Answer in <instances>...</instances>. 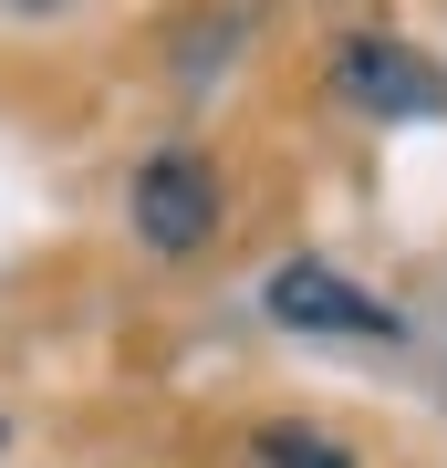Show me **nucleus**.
<instances>
[{
  "label": "nucleus",
  "mask_w": 447,
  "mask_h": 468,
  "mask_svg": "<svg viewBox=\"0 0 447 468\" xmlns=\"http://www.w3.org/2000/svg\"><path fill=\"white\" fill-rule=\"evenodd\" d=\"M250 448H261V468H354L344 448H333V437H313V427H292V417H271L261 437H250Z\"/></svg>",
  "instance_id": "20e7f679"
},
{
  "label": "nucleus",
  "mask_w": 447,
  "mask_h": 468,
  "mask_svg": "<svg viewBox=\"0 0 447 468\" xmlns=\"http://www.w3.org/2000/svg\"><path fill=\"white\" fill-rule=\"evenodd\" d=\"M21 11H52V0H21Z\"/></svg>",
  "instance_id": "39448f33"
},
{
  "label": "nucleus",
  "mask_w": 447,
  "mask_h": 468,
  "mask_svg": "<svg viewBox=\"0 0 447 468\" xmlns=\"http://www.w3.org/2000/svg\"><path fill=\"white\" fill-rule=\"evenodd\" d=\"M0 437H11V427H0Z\"/></svg>",
  "instance_id": "423d86ee"
},
{
  "label": "nucleus",
  "mask_w": 447,
  "mask_h": 468,
  "mask_svg": "<svg viewBox=\"0 0 447 468\" xmlns=\"http://www.w3.org/2000/svg\"><path fill=\"white\" fill-rule=\"evenodd\" d=\"M333 94H344L354 104V115H437V104H447V73L427 63V52H406V42H344V52H333Z\"/></svg>",
  "instance_id": "f03ea898"
},
{
  "label": "nucleus",
  "mask_w": 447,
  "mask_h": 468,
  "mask_svg": "<svg viewBox=\"0 0 447 468\" xmlns=\"http://www.w3.org/2000/svg\"><path fill=\"white\" fill-rule=\"evenodd\" d=\"M271 323H292V334H385V344L406 334V313H396V302H375V292L333 282L323 261L271 271Z\"/></svg>",
  "instance_id": "7ed1b4c3"
},
{
  "label": "nucleus",
  "mask_w": 447,
  "mask_h": 468,
  "mask_svg": "<svg viewBox=\"0 0 447 468\" xmlns=\"http://www.w3.org/2000/svg\"><path fill=\"white\" fill-rule=\"evenodd\" d=\"M218 229V177H208V156H187V146H166L135 167V239L166 261H187L198 239Z\"/></svg>",
  "instance_id": "f257e3e1"
}]
</instances>
